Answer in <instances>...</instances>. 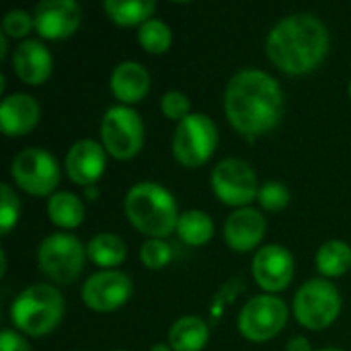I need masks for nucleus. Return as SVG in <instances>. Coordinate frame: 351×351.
I'll return each mask as SVG.
<instances>
[{"label": "nucleus", "instance_id": "ea45409f", "mask_svg": "<svg viewBox=\"0 0 351 351\" xmlns=\"http://www.w3.org/2000/svg\"><path fill=\"white\" fill-rule=\"evenodd\" d=\"M113 351H125V350H113Z\"/></svg>", "mask_w": 351, "mask_h": 351}, {"label": "nucleus", "instance_id": "7c9ffc66", "mask_svg": "<svg viewBox=\"0 0 351 351\" xmlns=\"http://www.w3.org/2000/svg\"><path fill=\"white\" fill-rule=\"evenodd\" d=\"M160 113H162L167 119L179 123V121H183L187 115H191V101H189V97H187L185 93H181V90H169V93H165V95L160 97Z\"/></svg>", "mask_w": 351, "mask_h": 351}, {"label": "nucleus", "instance_id": "ddd939ff", "mask_svg": "<svg viewBox=\"0 0 351 351\" xmlns=\"http://www.w3.org/2000/svg\"><path fill=\"white\" fill-rule=\"evenodd\" d=\"M251 274L263 294H280L294 280V255L282 245H263L259 251H255Z\"/></svg>", "mask_w": 351, "mask_h": 351}, {"label": "nucleus", "instance_id": "a878e982", "mask_svg": "<svg viewBox=\"0 0 351 351\" xmlns=\"http://www.w3.org/2000/svg\"><path fill=\"white\" fill-rule=\"evenodd\" d=\"M138 43L150 56L167 53L173 45V31L160 19H150L142 27H138Z\"/></svg>", "mask_w": 351, "mask_h": 351}, {"label": "nucleus", "instance_id": "6e6552de", "mask_svg": "<svg viewBox=\"0 0 351 351\" xmlns=\"http://www.w3.org/2000/svg\"><path fill=\"white\" fill-rule=\"evenodd\" d=\"M10 179L21 191L33 197H51L60 185L62 169L53 154L31 146L12 156Z\"/></svg>", "mask_w": 351, "mask_h": 351}, {"label": "nucleus", "instance_id": "cd10ccee", "mask_svg": "<svg viewBox=\"0 0 351 351\" xmlns=\"http://www.w3.org/2000/svg\"><path fill=\"white\" fill-rule=\"evenodd\" d=\"M290 189L282 183V181H265L259 189L257 195V204L261 206V210L276 214L288 208L290 204Z\"/></svg>", "mask_w": 351, "mask_h": 351}, {"label": "nucleus", "instance_id": "423d86ee", "mask_svg": "<svg viewBox=\"0 0 351 351\" xmlns=\"http://www.w3.org/2000/svg\"><path fill=\"white\" fill-rule=\"evenodd\" d=\"M341 294L337 286L331 280L325 278H315L304 282L292 302V313L298 321L308 331H323L329 329L337 317L341 315Z\"/></svg>", "mask_w": 351, "mask_h": 351}, {"label": "nucleus", "instance_id": "c9c22d12", "mask_svg": "<svg viewBox=\"0 0 351 351\" xmlns=\"http://www.w3.org/2000/svg\"><path fill=\"white\" fill-rule=\"evenodd\" d=\"M150 351H173V348L169 346V343H154Z\"/></svg>", "mask_w": 351, "mask_h": 351}, {"label": "nucleus", "instance_id": "9d476101", "mask_svg": "<svg viewBox=\"0 0 351 351\" xmlns=\"http://www.w3.org/2000/svg\"><path fill=\"white\" fill-rule=\"evenodd\" d=\"M288 306L276 294H259L247 300L239 313V333L251 343L276 339L288 323Z\"/></svg>", "mask_w": 351, "mask_h": 351}, {"label": "nucleus", "instance_id": "c756f323", "mask_svg": "<svg viewBox=\"0 0 351 351\" xmlns=\"http://www.w3.org/2000/svg\"><path fill=\"white\" fill-rule=\"evenodd\" d=\"M35 29L33 14L23 8H12L2 19V33L8 39H29V33Z\"/></svg>", "mask_w": 351, "mask_h": 351}, {"label": "nucleus", "instance_id": "b1692460", "mask_svg": "<svg viewBox=\"0 0 351 351\" xmlns=\"http://www.w3.org/2000/svg\"><path fill=\"white\" fill-rule=\"evenodd\" d=\"M177 237L189 247H204L214 239V220L204 210H185L177 222Z\"/></svg>", "mask_w": 351, "mask_h": 351}, {"label": "nucleus", "instance_id": "e433bc0d", "mask_svg": "<svg viewBox=\"0 0 351 351\" xmlns=\"http://www.w3.org/2000/svg\"><path fill=\"white\" fill-rule=\"evenodd\" d=\"M6 274V253L2 251L0 253V276H4Z\"/></svg>", "mask_w": 351, "mask_h": 351}, {"label": "nucleus", "instance_id": "f8f14e48", "mask_svg": "<svg viewBox=\"0 0 351 351\" xmlns=\"http://www.w3.org/2000/svg\"><path fill=\"white\" fill-rule=\"evenodd\" d=\"M134 292L132 278L121 269H99L84 280L80 298L93 313H115L121 308Z\"/></svg>", "mask_w": 351, "mask_h": 351}, {"label": "nucleus", "instance_id": "20e7f679", "mask_svg": "<svg viewBox=\"0 0 351 351\" xmlns=\"http://www.w3.org/2000/svg\"><path fill=\"white\" fill-rule=\"evenodd\" d=\"M8 313L14 331L37 339L60 327L66 315V302L53 284H31L14 296Z\"/></svg>", "mask_w": 351, "mask_h": 351}, {"label": "nucleus", "instance_id": "a19ab883", "mask_svg": "<svg viewBox=\"0 0 351 351\" xmlns=\"http://www.w3.org/2000/svg\"><path fill=\"white\" fill-rule=\"evenodd\" d=\"M74 351H78V350H74Z\"/></svg>", "mask_w": 351, "mask_h": 351}, {"label": "nucleus", "instance_id": "473e14b6", "mask_svg": "<svg viewBox=\"0 0 351 351\" xmlns=\"http://www.w3.org/2000/svg\"><path fill=\"white\" fill-rule=\"evenodd\" d=\"M288 351H315L313 350V346H311V341L306 339V337H302V335H298V337H292L290 341H288Z\"/></svg>", "mask_w": 351, "mask_h": 351}, {"label": "nucleus", "instance_id": "a211bd4d", "mask_svg": "<svg viewBox=\"0 0 351 351\" xmlns=\"http://www.w3.org/2000/svg\"><path fill=\"white\" fill-rule=\"evenodd\" d=\"M41 117V107L27 93H10L0 103V128L6 138H23L35 130Z\"/></svg>", "mask_w": 351, "mask_h": 351}, {"label": "nucleus", "instance_id": "72a5a7b5", "mask_svg": "<svg viewBox=\"0 0 351 351\" xmlns=\"http://www.w3.org/2000/svg\"><path fill=\"white\" fill-rule=\"evenodd\" d=\"M82 193H84V197H86L88 202H95V199L101 195V189H99V185H90V187H84Z\"/></svg>", "mask_w": 351, "mask_h": 351}, {"label": "nucleus", "instance_id": "f03ea898", "mask_svg": "<svg viewBox=\"0 0 351 351\" xmlns=\"http://www.w3.org/2000/svg\"><path fill=\"white\" fill-rule=\"evenodd\" d=\"M331 37L325 23L311 12L284 16L265 39L269 62L288 76H304L317 70L329 53Z\"/></svg>", "mask_w": 351, "mask_h": 351}, {"label": "nucleus", "instance_id": "9b49d317", "mask_svg": "<svg viewBox=\"0 0 351 351\" xmlns=\"http://www.w3.org/2000/svg\"><path fill=\"white\" fill-rule=\"evenodd\" d=\"M259 179L255 169L243 158H224L212 171V191L214 195L230 208H249L257 202Z\"/></svg>", "mask_w": 351, "mask_h": 351}, {"label": "nucleus", "instance_id": "5701e85b", "mask_svg": "<svg viewBox=\"0 0 351 351\" xmlns=\"http://www.w3.org/2000/svg\"><path fill=\"white\" fill-rule=\"evenodd\" d=\"M107 19L119 27H142L154 19L156 4L152 0H107L103 4Z\"/></svg>", "mask_w": 351, "mask_h": 351}, {"label": "nucleus", "instance_id": "412c9836", "mask_svg": "<svg viewBox=\"0 0 351 351\" xmlns=\"http://www.w3.org/2000/svg\"><path fill=\"white\" fill-rule=\"evenodd\" d=\"M86 257L99 269H117L128 257V247L121 237L99 232L86 243Z\"/></svg>", "mask_w": 351, "mask_h": 351}, {"label": "nucleus", "instance_id": "f704fd0d", "mask_svg": "<svg viewBox=\"0 0 351 351\" xmlns=\"http://www.w3.org/2000/svg\"><path fill=\"white\" fill-rule=\"evenodd\" d=\"M8 53V37L4 33H0V60H4Z\"/></svg>", "mask_w": 351, "mask_h": 351}, {"label": "nucleus", "instance_id": "4be33fe9", "mask_svg": "<svg viewBox=\"0 0 351 351\" xmlns=\"http://www.w3.org/2000/svg\"><path fill=\"white\" fill-rule=\"evenodd\" d=\"M47 218L62 230H74L84 222V202L72 191H56L47 199Z\"/></svg>", "mask_w": 351, "mask_h": 351}, {"label": "nucleus", "instance_id": "39448f33", "mask_svg": "<svg viewBox=\"0 0 351 351\" xmlns=\"http://www.w3.org/2000/svg\"><path fill=\"white\" fill-rule=\"evenodd\" d=\"M86 259V245L68 232H53L45 237L37 249L39 271L56 286L74 284L80 278Z\"/></svg>", "mask_w": 351, "mask_h": 351}, {"label": "nucleus", "instance_id": "7ed1b4c3", "mask_svg": "<svg viewBox=\"0 0 351 351\" xmlns=\"http://www.w3.org/2000/svg\"><path fill=\"white\" fill-rule=\"evenodd\" d=\"M128 222L146 239H167L177 230L179 206L173 193L154 181L132 185L123 199Z\"/></svg>", "mask_w": 351, "mask_h": 351}, {"label": "nucleus", "instance_id": "2eb2a0df", "mask_svg": "<svg viewBox=\"0 0 351 351\" xmlns=\"http://www.w3.org/2000/svg\"><path fill=\"white\" fill-rule=\"evenodd\" d=\"M66 175L68 179L78 187H90L97 185V181L103 177L107 169V150L101 142L93 138L76 140L64 158Z\"/></svg>", "mask_w": 351, "mask_h": 351}, {"label": "nucleus", "instance_id": "0eeeda50", "mask_svg": "<svg viewBox=\"0 0 351 351\" xmlns=\"http://www.w3.org/2000/svg\"><path fill=\"white\" fill-rule=\"evenodd\" d=\"M218 128L206 113H191L177 123L171 150L173 158L185 169L204 167L216 152Z\"/></svg>", "mask_w": 351, "mask_h": 351}, {"label": "nucleus", "instance_id": "bb28decb", "mask_svg": "<svg viewBox=\"0 0 351 351\" xmlns=\"http://www.w3.org/2000/svg\"><path fill=\"white\" fill-rule=\"evenodd\" d=\"M173 259V247L165 239H146L140 247V261L144 267L158 271L165 269Z\"/></svg>", "mask_w": 351, "mask_h": 351}, {"label": "nucleus", "instance_id": "393cba45", "mask_svg": "<svg viewBox=\"0 0 351 351\" xmlns=\"http://www.w3.org/2000/svg\"><path fill=\"white\" fill-rule=\"evenodd\" d=\"M315 261L325 280L341 278L351 269V247L346 241H327L319 247Z\"/></svg>", "mask_w": 351, "mask_h": 351}, {"label": "nucleus", "instance_id": "2f4dec72", "mask_svg": "<svg viewBox=\"0 0 351 351\" xmlns=\"http://www.w3.org/2000/svg\"><path fill=\"white\" fill-rule=\"evenodd\" d=\"M0 351H33L27 337L14 329H4L0 333Z\"/></svg>", "mask_w": 351, "mask_h": 351}, {"label": "nucleus", "instance_id": "aec40b11", "mask_svg": "<svg viewBox=\"0 0 351 351\" xmlns=\"http://www.w3.org/2000/svg\"><path fill=\"white\" fill-rule=\"evenodd\" d=\"M210 341V327L204 319L187 315L177 319L169 329V346L173 351H204Z\"/></svg>", "mask_w": 351, "mask_h": 351}, {"label": "nucleus", "instance_id": "4468645a", "mask_svg": "<svg viewBox=\"0 0 351 351\" xmlns=\"http://www.w3.org/2000/svg\"><path fill=\"white\" fill-rule=\"evenodd\" d=\"M35 31L41 39L64 41L82 23V8L76 0H41L33 10Z\"/></svg>", "mask_w": 351, "mask_h": 351}, {"label": "nucleus", "instance_id": "c85d7f7f", "mask_svg": "<svg viewBox=\"0 0 351 351\" xmlns=\"http://www.w3.org/2000/svg\"><path fill=\"white\" fill-rule=\"evenodd\" d=\"M21 216V202L16 197V191L8 185H0V232L6 237L19 222Z\"/></svg>", "mask_w": 351, "mask_h": 351}, {"label": "nucleus", "instance_id": "dca6fc26", "mask_svg": "<svg viewBox=\"0 0 351 351\" xmlns=\"http://www.w3.org/2000/svg\"><path fill=\"white\" fill-rule=\"evenodd\" d=\"M265 230H267V222L265 216L255 210V208H241L234 210L226 222H224V243L230 251L237 253H251V251H259L261 243L265 239Z\"/></svg>", "mask_w": 351, "mask_h": 351}, {"label": "nucleus", "instance_id": "f3484780", "mask_svg": "<svg viewBox=\"0 0 351 351\" xmlns=\"http://www.w3.org/2000/svg\"><path fill=\"white\" fill-rule=\"evenodd\" d=\"M10 66L14 76L27 86H41L53 72L51 51L39 39L21 41L10 53Z\"/></svg>", "mask_w": 351, "mask_h": 351}, {"label": "nucleus", "instance_id": "6ab92c4d", "mask_svg": "<svg viewBox=\"0 0 351 351\" xmlns=\"http://www.w3.org/2000/svg\"><path fill=\"white\" fill-rule=\"evenodd\" d=\"M109 88L111 95L119 101V105L132 107L144 101L150 93V72L140 62H119L109 76Z\"/></svg>", "mask_w": 351, "mask_h": 351}, {"label": "nucleus", "instance_id": "1a4fd4ad", "mask_svg": "<svg viewBox=\"0 0 351 351\" xmlns=\"http://www.w3.org/2000/svg\"><path fill=\"white\" fill-rule=\"evenodd\" d=\"M144 121L134 107L113 105L101 119V144L115 160H132L144 146Z\"/></svg>", "mask_w": 351, "mask_h": 351}, {"label": "nucleus", "instance_id": "4c0bfd02", "mask_svg": "<svg viewBox=\"0 0 351 351\" xmlns=\"http://www.w3.org/2000/svg\"><path fill=\"white\" fill-rule=\"evenodd\" d=\"M319 351H341V350H335V348H327V350H319Z\"/></svg>", "mask_w": 351, "mask_h": 351}, {"label": "nucleus", "instance_id": "f257e3e1", "mask_svg": "<svg viewBox=\"0 0 351 351\" xmlns=\"http://www.w3.org/2000/svg\"><path fill=\"white\" fill-rule=\"evenodd\" d=\"M224 115L241 136L249 140L265 136L284 115V90L263 70H241L224 88Z\"/></svg>", "mask_w": 351, "mask_h": 351}, {"label": "nucleus", "instance_id": "58836bf2", "mask_svg": "<svg viewBox=\"0 0 351 351\" xmlns=\"http://www.w3.org/2000/svg\"><path fill=\"white\" fill-rule=\"evenodd\" d=\"M348 93H350V99H351V80H350V86H348Z\"/></svg>", "mask_w": 351, "mask_h": 351}]
</instances>
